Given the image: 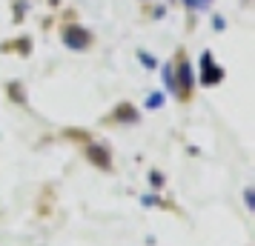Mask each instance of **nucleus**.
Instances as JSON below:
<instances>
[{
	"label": "nucleus",
	"mask_w": 255,
	"mask_h": 246,
	"mask_svg": "<svg viewBox=\"0 0 255 246\" xmlns=\"http://www.w3.org/2000/svg\"><path fill=\"white\" fill-rule=\"evenodd\" d=\"M221 78H224V72L215 69V63H212V55L207 52V55H204V83L209 86V83H218Z\"/></svg>",
	"instance_id": "obj_1"
},
{
	"label": "nucleus",
	"mask_w": 255,
	"mask_h": 246,
	"mask_svg": "<svg viewBox=\"0 0 255 246\" xmlns=\"http://www.w3.org/2000/svg\"><path fill=\"white\" fill-rule=\"evenodd\" d=\"M86 40H89V35L83 32V29H78V26H72V29H66V43L75 49H83L86 46Z\"/></svg>",
	"instance_id": "obj_2"
},
{
	"label": "nucleus",
	"mask_w": 255,
	"mask_h": 246,
	"mask_svg": "<svg viewBox=\"0 0 255 246\" xmlns=\"http://www.w3.org/2000/svg\"><path fill=\"white\" fill-rule=\"evenodd\" d=\"M163 78H166V89H169V92H178V81H175V75H172L169 66H163Z\"/></svg>",
	"instance_id": "obj_3"
},
{
	"label": "nucleus",
	"mask_w": 255,
	"mask_h": 246,
	"mask_svg": "<svg viewBox=\"0 0 255 246\" xmlns=\"http://www.w3.org/2000/svg\"><path fill=\"white\" fill-rule=\"evenodd\" d=\"M181 86H192V72H189V66H181V81H178V89H181Z\"/></svg>",
	"instance_id": "obj_4"
},
{
	"label": "nucleus",
	"mask_w": 255,
	"mask_h": 246,
	"mask_svg": "<svg viewBox=\"0 0 255 246\" xmlns=\"http://www.w3.org/2000/svg\"><path fill=\"white\" fill-rule=\"evenodd\" d=\"M161 100H163V94H152V97H149V109H155V106H161Z\"/></svg>",
	"instance_id": "obj_5"
},
{
	"label": "nucleus",
	"mask_w": 255,
	"mask_h": 246,
	"mask_svg": "<svg viewBox=\"0 0 255 246\" xmlns=\"http://www.w3.org/2000/svg\"><path fill=\"white\" fill-rule=\"evenodd\" d=\"M244 198H247V206H250V209H253V206H255V195H253V189H247V195H244Z\"/></svg>",
	"instance_id": "obj_6"
},
{
	"label": "nucleus",
	"mask_w": 255,
	"mask_h": 246,
	"mask_svg": "<svg viewBox=\"0 0 255 246\" xmlns=\"http://www.w3.org/2000/svg\"><path fill=\"white\" fill-rule=\"evenodd\" d=\"M149 177H152V186H161V180H163V177H161V175H158V172H152V175H149Z\"/></svg>",
	"instance_id": "obj_7"
},
{
	"label": "nucleus",
	"mask_w": 255,
	"mask_h": 246,
	"mask_svg": "<svg viewBox=\"0 0 255 246\" xmlns=\"http://www.w3.org/2000/svg\"><path fill=\"white\" fill-rule=\"evenodd\" d=\"M143 203H146V206H155V203H158V198H152V195H146V198H143Z\"/></svg>",
	"instance_id": "obj_8"
}]
</instances>
